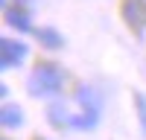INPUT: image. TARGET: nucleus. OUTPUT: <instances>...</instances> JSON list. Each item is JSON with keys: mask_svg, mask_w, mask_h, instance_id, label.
Segmentation results:
<instances>
[{"mask_svg": "<svg viewBox=\"0 0 146 140\" xmlns=\"http://www.w3.org/2000/svg\"><path fill=\"white\" fill-rule=\"evenodd\" d=\"M58 82H62V73H58V70L41 67L38 73L32 76V88H35V93H50V90L58 88Z\"/></svg>", "mask_w": 146, "mask_h": 140, "instance_id": "1", "label": "nucleus"}, {"mask_svg": "<svg viewBox=\"0 0 146 140\" xmlns=\"http://www.w3.org/2000/svg\"><path fill=\"white\" fill-rule=\"evenodd\" d=\"M23 47L21 44H12V41H3V64L9 67V64H15V61H21L23 58Z\"/></svg>", "mask_w": 146, "mask_h": 140, "instance_id": "2", "label": "nucleus"}]
</instances>
